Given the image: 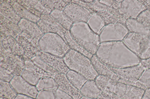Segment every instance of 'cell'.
Listing matches in <instances>:
<instances>
[{
    "label": "cell",
    "instance_id": "d6986e66",
    "mask_svg": "<svg viewBox=\"0 0 150 99\" xmlns=\"http://www.w3.org/2000/svg\"><path fill=\"white\" fill-rule=\"evenodd\" d=\"M36 23L44 34L47 33L57 34L60 35L66 42L64 37V34L67 30L61 24L59 26H56L40 19Z\"/></svg>",
    "mask_w": 150,
    "mask_h": 99
},
{
    "label": "cell",
    "instance_id": "bcb514c9",
    "mask_svg": "<svg viewBox=\"0 0 150 99\" xmlns=\"http://www.w3.org/2000/svg\"><path fill=\"white\" fill-rule=\"evenodd\" d=\"M13 99H36L21 94H17Z\"/></svg>",
    "mask_w": 150,
    "mask_h": 99
},
{
    "label": "cell",
    "instance_id": "ee69618b",
    "mask_svg": "<svg viewBox=\"0 0 150 99\" xmlns=\"http://www.w3.org/2000/svg\"><path fill=\"white\" fill-rule=\"evenodd\" d=\"M53 91L54 99H73L70 96L58 89H53Z\"/></svg>",
    "mask_w": 150,
    "mask_h": 99
},
{
    "label": "cell",
    "instance_id": "f1b7e54d",
    "mask_svg": "<svg viewBox=\"0 0 150 99\" xmlns=\"http://www.w3.org/2000/svg\"><path fill=\"white\" fill-rule=\"evenodd\" d=\"M35 87L38 91L47 89H57V86L53 78L49 76L41 77Z\"/></svg>",
    "mask_w": 150,
    "mask_h": 99
},
{
    "label": "cell",
    "instance_id": "7bdbcfd3",
    "mask_svg": "<svg viewBox=\"0 0 150 99\" xmlns=\"http://www.w3.org/2000/svg\"><path fill=\"white\" fill-rule=\"evenodd\" d=\"M98 99H123L113 92H102Z\"/></svg>",
    "mask_w": 150,
    "mask_h": 99
},
{
    "label": "cell",
    "instance_id": "484cf974",
    "mask_svg": "<svg viewBox=\"0 0 150 99\" xmlns=\"http://www.w3.org/2000/svg\"><path fill=\"white\" fill-rule=\"evenodd\" d=\"M87 23L91 29L99 35L105 25L102 18L96 13L92 15Z\"/></svg>",
    "mask_w": 150,
    "mask_h": 99
},
{
    "label": "cell",
    "instance_id": "ab89813d",
    "mask_svg": "<svg viewBox=\"0 0 150 99\" xmlns=\"http://www.w3.org/2000/svg\"><path fill=\"white\" fill-rule=\"evenodd\" d=\"M17 1L34 15L40 18L42 15L39 11L32 7L28 2L27 0H17Z\"/></svg>",
    "mask_w": 150,
    "mask_h": 99
},
{
    "label": "cell",
    "instance_id": "5bb4252c",
    "mask_svg": "<svg viewBox=\"0 0 150 99\" xmlns=\"http://www.w3.org/2000/svg\"><path fill=\"white\" fill-rule=\"evenodd\" d=\"M103 19L105 25L119 22L125 24V17L114 8L108 6L103 10L96 12Z\"/></svg>",
    "mask_w": 150,
    "mask_h": 99
},
{
    "label": "cell",
    "instance_id": "c3c4849f",
    "mask_svg": "<svg viewBox=\"0 0 150 99\" xmlns=\"http://www.w3.org/2000/svg\"><path fill=\"white\" fill-rule=\"evenodd\" d=\"M80 99H98V98H93L85 97L84 96H82V97L80 98Z\"/></svg>",
    "mask_w": 150,
    "mask_h": 99
},
{
    "label": "cell",
    "instance_id": "83f0119b",
    "mask_svg": "<svg viewBox=\"0 0 150 99\" xmlns=\"http://www.w3.org/2000/svg\"><path fill=\"white\" fill-rule=\"evenodd\" d=\"M50 15L64 28L70 30L73 23L63 11L54 10L52 11Z\"/></svg>",
    "mask_w": 150,
    "mask_h": 99
},
{
    "label": "cell",
    "instance_id": "4fadbf2b",
    "mask_svg": "<svg viewBox=\"0 0 150 99\" xmlns=\"http://www.w3.org/2000/svg\"><path fill=\"white\" fill-rule=\"evenodd\" d=\"M37 55L44 62L59 73L66 74L70 70L65 63L63 57L41 51L38 52Z\"/></svg>",
    "mask_w": 150,
    "mask_h": 99
},
{
    "label": "cell",
    "instance_id": "681fc988",
    "mask_svg": "<svg viewBox=\"0 0 150 99\" xmlns=\"http://www.w3.org/2000/svg\"><path fill=\"white\" fill-rule=\"evenodd\" d=\"M0 99H7L6 98H3L0 97Z\"/></svg>",
    "mask_w": 150,
    "mask_h": 99
},
{
    "label": "cell",
    "instance_id": "7a4b0ae2",
    "mask_svg": "<svg viewBox=\"0 0 150 99\" xmlns=\"http://www.w3.org/2000/svg\"><path fill=\"white\" fill-rule=\"evenodd\" d=\"M69 31L79 45L91 54L95 55L100 43L99 35L91 29L87 23H74Z\"/></svg>",
    "mask_w": 150,
    "mask_h": 99
},
{
    "label": "cell",
    "instance_id": "f546056e",
    "mask_svg": "<svg viewBox=\"0 0 150 99\" xmlns=\"http://www.w3.org/2000/svg\"><path fill=\"white\" fill-rule=\"evenodd\" d=\"M17 95L9 82L0 80V97L7 99H13Z\"/></svg>",
    "mask_w": 150,
    "mask_h": 99
},
{
    "label": "cell",
    "instance_id": "4316f807",
    "mask_svg": "<svg viewBox=\"0 0 150 99\" xmlns=\"http://www.w3.org/2000/svg\"><path fill=\"white\" fill-rule=\"evenodd\" d=\"M44 6L51 12L54 10L63 11L71 0H40Z\"/></svg>",
    "mask_w": 150,
    "mask_h": 99
},
{
    "label": "cell",
    "instance_id": "7c38bea8",
    "mask_svg": "<svg viewBox=\"0 0 150 99\" xmlns=\"http://www.w3.org/2000/svg\"><path fill=\"white\" fill-rule=\"evenodd\" d=\"M54 78L58 89L70 96L73 99H80L82 96L80 91L75 87L69 81L66 74L58 73Z\"/></svg>",
    "mask_w": 150,
    "mask_h": 99
},
{
    "label": "cell",
    "instance_id": "1f68e13d",
    "mask_svg": "<svg viewBox=\"0 0 150 99\" xmlns=\"http://www.w3.org/2000/svg\"><path fill=\"white\" fill-rule=\"evenodd\" d=\"M0 56L4 58L13 61L21 66L24 69L25 68V61L20 56L11 53L7 51L0 44Z\"/></svg>",
    "mask_w": 150,
    "mask_h": 99
},
{
    "label": "cell",
    "instance_id": "d4e9b609",
    "mask_svg": "<svg viewBox=\"0 0 150 99\" xmlns=\"http://www.w3.org/2000/svg\"><path fill=\"white\" fill-rule=\"evenodd\" d=\"M66 75L70 83L79 90L88 80L81 74L72 70H70Z\"/></svg>",
    "mask_w": 150,
    "mask_h": 99
},
{
    "label": "cell",
    "instance_id": "9a60e30c",
    "mask_svg": "<svg viewBox=\"0 0 150 99\" xmlns=\"http://www.w3.org/2000/svg\"><path fill=\"white\" fill-rule=\"evenodd\" d=\"M18 25L21 32L25 33L33 38L39 40L44 34L36 23L29 20L21 19Z\"/></svg>",
    "mask_w": 150,
    "mask_h": 99
},
{
    "label": "cell",
    "instance_id": "5b68a950",
    "mask_svg": "<svg viewBox=\"0 0 150 99\" xmlns=\"http://www.w3.org/2000/svg\"><path fill=\"white\" fill-rule=\"evenodd\" d=\"M122 41L141 60L146 59L150 57V36L130 32Z\"/></svg>",
    "mask_w": 150,
    "mask_h": 99
},
{
    "label": "cell",
    "instance_id": "f6af8a7d",
    "mask_svg": "<svg viewBox=\"0 0 150 99\" xmlns=\"http://www.w3.org/2000/svg\"><path fill=\"white\" fill-rule=\"evenodd\" d=\"M141 63L145 69L150 68V57L144 60H141Z\"/></svg>",
    "mask_w": 150,
    "mask_h": 99
},
{
    "label": "cell",
    "instance_id": "b9f144b4",
    "mask_svg": "<svg viewBox=\"0 0 150 99\" xmlns=\"http://www.w3.org/2000/svg\"><path fill=\"white\" fill-rule=\"evenodd\" d=\"M14 76L8 71L0 67V80L10 82Z\"/></svg>",
    "mask_w": 150,
    "mask_h": 99
},
{
    "label": "cell",
    "instance_id": "603a6c76",
    "mask_svg": "<svg viewBox=\"0 0 150 99\" xmlns=\"http://www.w3.org/2000/svg\"><path fill=\"white\" fill-rule=\"evenodd\" d=\"M125 24L130 32L148 35L150 30L138 21L136 19L127 18Z\"/></svg>",
    "mask_w": 150,
    "mask_h": 99
},
{
    "label": "cell",
    "instance_id": "44dd1931",
    "mask_svg": "<svg viewBox=\"0 0 150 99\" xmlns=\"http://www.w3.org/2000/svg\"><path fill=\"white\" fill-rule=\"evenodd\" d=\"M80 91L82 96L96 98H98L102 92L94 80H88Z\"/></svg>",
    "mask_w": 150,
    "mask_h": 99
},
{
    "label": "cell",
    "instance_id": "6da1fadb",
    "mask_svg": "<svg viewBox=\"0 0 150 99\" xmlns=\"http://www.w3.org/2000/svg\"><path fill=\"white\" fill-rule=\"evenodd\" d=\"M95 55L102 63L114 69L125 68L141 63V60L122 41L100 43Z\"/></svg>",
    "mask_w": 150,
    "mask_h": 99
},
{
    "label": "cell",
    "instance_id": "7dc6e473",
    "mask_svg": "<svg viewBox=\"0 0 150 99\" xmlns=\"http://www.w3.org/2000/svg\"><path fill=\"white\" fill-rule=\"evenodd\" d=\"M142 99H150V89L145 90Z\"/></svg>",
    "mask_w": 150,
    "mask_h": 99
},
{
    "label": "cell",
    "instance_id": "74e56055",
    "mask_svg": "<svg viewBox=\"0 0 150 99\" xmlns=\"http://www.w3.org/2000/svg\"><path fill=\"white\" fill-rule=\"evenodd\" d=\"M127 86V84L117 82L114 86L113 93L122 98L125 94Z\"/></svg>",
    "mask_w": 150,
    "mask_h": 99
},
{
    "label": "cell",
    "instance_id": "8fae6325",
    "mask_svg": "<svg viewBox=\"0 0 150 99\" xmlns=\"http://www.w3.org/2000/svg\"><path fill=\"white\" fill-rule=\"evenodd\" d=\"M10 83L17 94L23 95L36 98L39 92L35 86L28 83L21 75L14 76Z\"/></svg>",
    "mask_w": 150,
    "mask_h": 99
},
{
    "label": "cell",
    "instance_id": "e0dca14e",
    "mask_svg": "<svg viewBox=\"0 0 150 99\" xmlns=\"http://www.w3.org/2000/svg\"><path fill=\"white\" fill-rule=\"evenodd\" d=\"M91 60L94 68L98 75L108 77L118 82L119 78L110 68L101 62L95 55H93Z\"/></svg>",
    "mask_w": 150,
    "mask_h": 99
},
{
    "label": "cell",
    "instance_id": "277c9868",
    "mask_svg": "<svg viewBox=\"0 0 150 99\" xmlns=\"http://www.w3.org/2000/svg\"><path fill=\"white\" fill-rule=\"evenodd\" d=\"M40 51L63 57L71 49L68 44L58 34H44L39 40Z\"/></svg>",
    "mask_w": 150,
    "mask_h": 99
},
{
    "label": "cell",
    "instance_id": "4dcf8cb0",
    "mask_svg": "<svg viewBox=\"0 0 150 99\" xmlns=\"http://www.w3.org/2000/svg\"><path fill=\"white\" fill-rule=\"evenodd\" d=\"M135 86L144 90L150 89V68L145 69Z\"/></svg>",
    "mask_w": 150,
    "mask_h": 99
},
{
    "label": "cell",
    "instance_id": "836d02e7",
    "mask_svg": "<svg viewBox=\"0 0 150 99\" xmlns=\"http://www.w3.org/2000/svg\"><path fill=\"white\" fill-rule=\"evenodd\" d=\"M111 79L108 77L98 75L94 80L98 87L103 92L105 91Z\"/></svg>",
    "mask_w": 150,
    "mask_h": 99
},
{
    "label": "cell",
    "instance_id": "3957f363",
    "mask_svg": "<svg viewBox=\"0 0 150 99\" xmlns=\"http://www.w3.org/2000/svg\"><path fill=\"white\" fill-rule=\"evenodd\" d=\"M63 58L70 70L79 73L88 80H94L98 75L91 59L78 51L71 49Z\"/></svg>",
    "mask_w": 150,
    "mask_h": 99
},
{
    "label": "cell",
    "instance_id": "cb8c5ba5",
    "mask_svg": "<svg viewBox=\"0 0 150 99\" xmlns=\"http://www.w3.org/2000/svg\"><path fill=\"white\" fill-rule=\"evenodd\" d=\"M0 67L11 72L14 76L21 75L24 68L16 62L0 56Z\"/></svg>",
    "mask_w": 150,
    "mask_h": 99
},
{
    "label": "cell",
    "instance_id": "e575fe53",
    "mask_svg": "<svg viewBox=\"0 0 150 99\" xmlns=\"http://www.w3.org/2000/svg\"><path fill=\"white\" fill-rule=\"evenodd\" d=\"M30 6L42 15H50L51 12L45 8L40 0H27Z\"/></svg>",
    "mask_w": 150,
    "mask_h": 99
},
{
    "label": "cell",
    "instance_id": "52a82bcc",
    "mask_svg": "<svg viewBox=\"0 0 150 99\" xmlns=\"http://www.w3.org/2000/svg\"><path fill=\"white\" fill-rule=\"evenodd\" d=\"M63 11L73 24L82 22L87 23L92 15L96 13L71 2L66 6Z\"/></svg>",
    "mask_w": 150,
    "mask_h": 99
},
{
    "label": "cell",
    "instance_id": "f907efd6",
    "mask_svg": "<svg viewBox=\"0 0 150 99\" xmlns=\"http://www.w3.org/2000/svg\"></svg>",
    "mask_w": 150,
    "mask_h": 99
},
{
    "label": "cell",
    "instance_id": "2e32d148",
    "mask_svg": "<svg viewBox=\"0 0 150 99\" xmlns=\"http://www.w3.org/2000/svg\"><path fill=\"white\" fill-rule=\"evenodd\" d=\"M16 39L23 50L24 53L21 57L25 61L31 60L37 55V51L28 39L21 34L17 36Z\"/></svg>",
    "mask_w": 150,
    "mask_h": 99
},
{
    "label": "cell",
    "instance_id": "ba28073f",
    "mask_svg": "<svg viewBox=\"0 0 150 99\" xmlns=\"http://www.w3.org/2000/svg\"><path fill=\"white\" fill-rule=\"evenodd\" d=\"M110 68L119 78L118 82L134 86L145 69L141 63L122 69Z\"/></svg>",
    "mask_w": 150,
    "mask_h": 99
},
{
    "label": "cell",
    "instance_id": "ffe728a7",
    "mask_svg": "<svg viewBox=\"0 0 150 99\" xmlns=\"http://www.w3.org/2000/svg\"><path fill=\"white\" fill-rule=\"evenodd\" d=\"M0 1V13L4 17L18 24L21 19L13 7L5 0Z\"/></svg>",
    "mask_w": 150,
    "mask_h": 99
},
{
    "label": "cell",
    "instance_id": "d590c367",
    "mask_svg": "<svg viewBox=\"0 0 150 99\" xmlns=\"http://www.w3.org/2000/svg\"><path fill=\"white\" fill-rule=\"evenodd\" d=\"M150 30V11L145 10L142 12L136 19Z\"/></svg>",
    "mask_w": 150,
    "mask_h": 99
},
{
    "label": "cell",
    "instance_id": "30bf717a",
    "mask_svg": "<svg viewBox=\"0 0 150 99\" xmlns=\"http://www.w3.org/2000/svg\"><path fill=\"white\" fill-rule=\"evenodd\" d=\"M146 10L145 5L138 0H122L117 10L125 17L136 19Z\"/></svg>",
    "mask_w": 150,
    "mask_h": 99
},
{
    "label": "cell",
    "instance_id": "8d00e7d4",
    "mask_svg": "<svg viewBox=\"0 0 150 99\" xmlns=\"http://www.w3.org/2000/svg\"><path fill=\"white\" fill-rule=\"evenodd\" d=\"M0 33L3 34L6 37L11 36L16 39L20 34L17 32L12 30L7 25L0 22Z\"/></svg>",
    "mask_w": 150,
    "mask_h": 99
},
{
    "label": "cell",
    "instance_id": "60d3db41",
    "mask_svg": "<svg viewBox=\"0 0 150 99\" xmlns=\"http://www.w3.org/2000/svg\"><path fill=\"white\" fill-rule=\"evenodd\" d=\"M0 17L1 23L7 25L13 30L17 32L20 34L21 33V31L19 28L18 24L8 20L1 15H0Z\"/></svg>",
    "mask_w": 150,
    "mask_h": 99
},
{
    "label": "cell",
    "instance_id": "7402d4cb",
    "mask_svg": "<svg viewBox=\"0 0 150 99\" xmlns=\"http://www.w3.org/2000/svg\"><path fill=\"white\" fill-rule=\"evenodd\" d=\"M13 7L17 14L21 19H25L37 23L40 19L38 17L28 11L17 0H5Z\"/></svg>",
    "mask_w": 150,
    "mask_h": 99
},
{
    "label": "cell",
    "instance_id": "ac0fdd59",
    "mask_svg": "<svg viewBox=\"0 0 150 99\" xmlns=\"http://www.w3.org/2000/svg\"><path fill=\"white\" fill-rule=\"evenodd\" d=\"M4 48L8 52L21 57L24 53L23 50L16 39L11 36H8L0 41Z\"/></svg>",
    "mask_w": 150,
    "mask_h": 99
},
{
    "label": "cell",
    "instance_id": "8992f818",
    "mask_svg": "<svg viewBox=\"0 0 150 99\" xmlns=\"http://www.w3.org/2000/svg\"><path fill=\"white\" fill-rule=\"evenodd\" d=\"M128 32L125 24L122 23L118 22L105 25L99 35L100 43L122 41Z\"/></svg>",
    "mask_w": 150,
    "mask_h": 99
},
{
    "label": "cell",
    "instance_id": "f35d334b",
    "mask_svg": "<svg viewBox=\"0 0 150 99\" xmlns=\"http://www.w3.org/2000/svg\"><path fill=\"white\" fill-rule=\"evenodd\" d=\"M53 89L42 90L39 91L36 99H54Z\"/></svg>",
    "mask_w": 150,
    "mask_h": 99
},
{
    "label": "cell",
    "instance_id": "d6a6232c",
    "mask_svg": "<svg viewBox=\"0 0 150 99\" xmlns=\"http://www.w3.org/2000/svg\"><path fill=\"white\" fill-rule=\"evenodd\" d=\"M31 60L36 65L45 72L55 75L59 73L57 71L44 62L37 55Z\"/></svg>",
    "mask_w": 150,
    "mask_h": 99
},
{
    "label": "cell",
    "instance_id": "9c48e42d",
    "mask_svg": "<svg viewBox=\"0 0 150 99\" xmlns=\"http://www.w3.org/2000/svg\"><path fill=\"white\" fill-rule=\"evenodd\" d=\"M25 68L21 75L32 85L35 86L42 77L49 76L54 77V75L45 72L31 60L25 61Z\"/></svg>",
    "mask_w": 150,
    "mask_h": 99
}]
</instances>
